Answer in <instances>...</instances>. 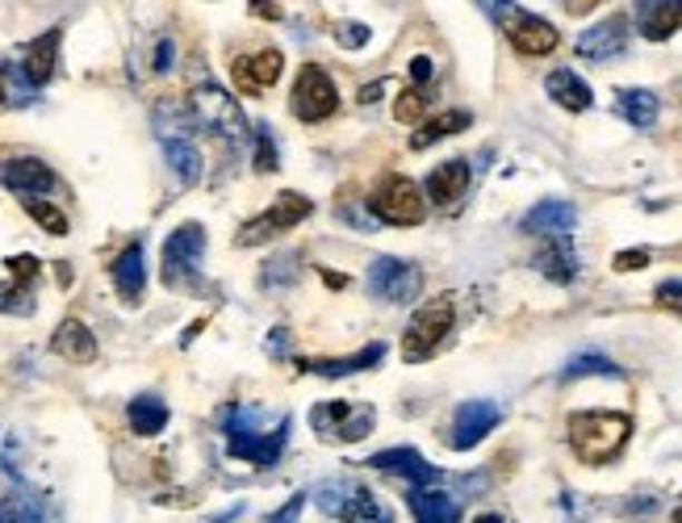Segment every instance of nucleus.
I'll return each instance as SVG.
<instances>
[{
	"instance_id": "obj_43",
	"label": "nucleus",
	"mask_w": 682,
	"mask_h": 523,
	"mask_svg": "<svg viewBox=\"0 0 682 523\" xmlns=\"http://www.w3.org/2000/svg\"><path fill=\"white\" fill-rule=\"evenodd\" d=\"M290 348H293L290 332H285V327H276V332L269 335V356H276V361H285V356H290Z\"/></svg>"
},
{
	"instance_id": "obj_28",
	"label": "nucleus",
	"mask_w": 682,
	"mask_h": 523,
	"mask_svg": "<svg viewBox=\"0 0 682 523\" xmlns=\"http://www.w3.org/2000/svg\"><path fill=\"white\" fill-rule=\"evenodd\" d=\"M548 97L562 105V109H569V114H582V109H591V85L582 80V76H574L569 68H557V71H548Z\"/></svg>"
},
{
	"instance_id": "obj_20",
	"label": "nucleus",
	"mask_w": 682,
	"mask_h": 523,
	"mask_svg": "<svg viewBox=\"0 0 682 523\" xmlns=\"http://www.w3.org/2000/svg\"><path fill=\"white\" fill-rule=\"evenodd\" d=\"M109 277H114V289L126 306H138L143 302V289H147V251L143 244L121 247V256L109 264Z\"/></svg>"
},
{
	"instance_id": "obj_8",
	"label": "nucleus",
	"mask_w": 682,
	"mask_h": 523,
	"mask_svg": "<svg viewBox=\"0 0 682 523\" xmlns=\"http://www.w3.org/2000/svg\"><path fill=\"white\" fill-rule=\"evenodd\" d=\"M310 214H314V206H310L302 193H281L273 206H269L264 214H260V218H252V223L240 230V239H235V244H240V247L269 244L273 235H290L298 223H306Z\"/></svg>"
},
{
	"instance_id": "obj_24",
	"label": "nucleus",
	"mask_w": 682,
	"mask_h": 523,
	"mask_svg": "<svg viewBox=\"0 0 682 523\" xmlns=\"http://www.w3.org/2000/svg\"><path fill=\"white\" fill-rule=\"evenodd\" d=\"M55 63H59V30H47L42 38H35L26 51H21V76L35 88H42L55 76Z\"/></svg>"
},
{
	"instance_id": "obj_27",
	"label": "nucleus",
	"mask_w": 682,
	"mask_h": 523,
	"mask_svg": "<svg viewBox=\"0 0 682 523\" xmlns=\"http://www.w3.org/2000/svg\"><path fill=\"white\" fill-rule=\"evenodd\" d=\"M536 268H540L548 280H557V285H569V280L578 277V256H574V247H569V235L545 239V247L536 251Z\"/></svg>"
},
{
	"instance_id": "obj_42",
	"label": "nucleus",
	"mask_w": 682,
	"mask_h": 523,
	"mask_svg": "<svg viewBox=\"0 0 682 523\" xmlns=\"http://www.w3.org/2000/svg\"><path fill=\"white\" fill-rule=\"evenodd\" d=\"M302 503H306V499H302V494H293L290 503L281 506V511H273V515H269L264 523H298V515H302Z\"/></svg>"
},
{
	"instance_id": "obj_38",
	"label": "nucleus",
	"mask_w": 682,
	"mask_h": 523,
	"mask_svg": "<svg viewBox=\"0 0 682 523\" xmlns=\"http://www.w3.org/2000/svg\"><path fill=\"white\" fill-rule=\"evenodd\" d=\"M293 264H298V256H276V260H269L264 264V285H269V289H276V285H285V280H298V268H293Z\"/></svg>"
},
{
	"instance_id": "obj_15",
	"label": "nucleus",
	"mask_w": 682,
	"mask_h": 523,
	"mask_svg": "<svg viewBox=\"0 0 682 523\" xmlns=\"http://www.w3.org/2000/svg\"><path fill=\"white\" fill-rule=\"evenodd\" d=\"M9 268V285L0 289V310L4 314H30L35 310V285H38V260L35 256H13L4 264Z\"/></svg>"
},
{
	"instance_id": "obj_4",
	"label": "nucleus",
	"mask_w": 682,
	"mask_h": 523,
	"mask_svg": "<svg viewBox=\"0 0 682 523\" xmlns=\"http://www.w3.org/2000/svg\"><path fill=\"white\" fill-rule=\"evenodd\" d=\"M319 506L340 523H393L390 506L377 503L373 490L360 486L357 477H331V482H323L319 486Z\"/></svg>"
},
{
	"instance_id": "obj_12",
	"label": "nucleus",
	"mask_w": 682,
	"mask_h": 523,
	"mask_svg": "<svg viewBox=\"0 0 682 523\" xmlns=\"http://www.w3.org/2000/svg\"><path fill=\"white\" fill-rule=\"evenodd\" d=\"M498 423H503L498 402H486V398L461 402V406H457V415H452V427H448V448H457V453L478 448L481 440L490 436Z\"/></svg>"
},
{
	"instance_id": "obj_3",
	"label": "nucleus",
	"mask_w": 682,
	"mask_h": 523,
	"mask_svg": "<svg viewBox=\"0 0 682 523\" xmlns=\"http://www.w3.org/2000/svg\"><path fill=\"white\" fill-rule=\"evenodd\" d=\"M452 318H457V302L448 294L423 302L419 310L410 314L407 332H402V361L419 365L427 356H436V348L452 335Z\"/></svg>"
},
{
	"instance_id": "obj_21",
	"label": "nucleus",
	"mask_w": 682,
	"mask_h": 523,
	"mask_svg": "<svg viewBox=\"0 0 682 523\" xmlns=\"http://www.w3.org/2000/svg\"><path fill=\"white\" fill-rule=\"evenodd\" d=\"M632 9L649 42H665L682 30V0H632Z\"/></svg>"
},
{
	"instance_id": "obj_44",
	"label": "nucleus",
	"mask_w": 682,
	"mask_h": 523,
	"mask_svg": "<svg viewBox=\"0 0 682 523\" xmlns=\"http://www.w3.org/2000/svg\"><path fill=\"white\" fill-rule=\"evenodd\" d=\"M481 9H486V13H490V18H495L498 26H503V21H507V18L515 13L512 0H481Z\"/></svg>"
},
{
	"instance_id": "obj_10",
	"label": "nucleus",
	"mask_w": 682,
	"mask_h": 523,
	"mask_svg": "<svg viewBox=\"0 0 682 523\" xmlns=\"http://www.w3.org/2000/svg\"><path fill=\"white\" fill-rule=\"evenodd\" d=\"M335 109H340V88H335V80L323 68L306 63V68L298 71V80H293V114L302 122H323Z\"/></svg>"
},
{
	"instance_id": "obj_19",
	"label": "nucleus",
	"mask_w": 682,
	"mask_h": 523,
	"mask_svg": "<svg viewBox=\"0 0 682 523\" xmlns=\"http://www.w3.org/2000/svg\"><path fill=\"white\" fill-rule=\"evenodd\" d=\"M629 51V21L624 18H607L591 26L586 34H578V55L582 59H595V63H607V59H620Z\"/></svg>"
},
{
	"instance_id": "obj_11",
	"label": "nucleus",
	"mask_w": 682,
	"mask_h": 523,
	"mask_svg": "<svg viewBox=\"0 0 682 523\" xmlns=\"http://www.w3.org/2000/svg\"><path fill=\"white\" fill-rule=\"evenodd\" d=\"M290 432H293V418L281 415L273 423V432H260V427H252V432H231V440H226V453L240 456V461H247V465H256V470H269V465H276V461H281V453H285Z\"/></svg>"
},
{
	"instance_id": "obj_31",
	"label": "nucleus",
	"mask_w": 682,
	"mask_h": 523,
	"mask_svg": "<svg viewBox=\"0 0 682 523\" xmlns=\"http://www.w3.org/2000/svg\"><path fill=\"white\" fill-rule=\"evenodd\" d=\"M159 142H164V156H168L176 180H181V185H197V180H202V151H197L185 135H168V139H159Z\"/></svg>"
},
{
	"instance_id": "obj_6",
	"label": "nucleus",
	"mask_w": 682,
	"mask_h": 523,
	"mask_svg": "<svg viewBox=\"0 0 682 523\" xmlns=\"http://www.w3.org/2000/svg\"><path fill=\"white\" fill-rule=\"evenodd\" d=\"M373 423H377V411L369 402L335 398V402H319L310 411V427L327 444H357V440H364L373 432Z\"/></svg>"
},
{
	"instance_id": "obj_50",
	"label": "nucleus",
	"mask_w": 682,
	"mask_h": 523,
	"mask_svg": "<svg viewBox=\"0 0 682 523\" xmlns=\"http://www.w3.org/2000/svg\"><path fill=\"white\" fill-rule=\"evenodd\" d=\"M9 101V97H4V68H0V105Z\"/></svg>"
},
{
	"instance_id": "obj_40",
	"label": "nucleus",
	"mask_w": 682,
	"mask_h": 523,
	"mask_svg": "<svg viewBox=\"0 0 682 523\" xmlns=\"http://www.w3.org/2000/svg\"><path fill=\"white\" fill-rule=\"evenodd\" d=\"M335 38H340V47H364V42H369V26H360V21H340V26H335Z\"/></svg>"
},
{
	"instance_id": "obj_51",
	"label": "nucleus",
	"mask_w": 682,
	"mask_h": 523,
	"mask_svg": "<svg viewBox=\"0 0 682 523\" xmlns=\"http://www.w3.org/2000/svg\"><path fill=\"white\" fill-rule=\"evenodd\" d=\"M478 523H503V515H481Z\"/></svg>"
},
{
	"instance_id": "obj_33",
	"label": "nucleus",
	"mask_w": 682,
	"mask_h": 523,
	"mask_svg": "<svg viewBox=\"0 0 682 523\" xmlns=\"http://www.w3.org/2000/svg\"><path fill=\"white\" fill-rule=\"evenodd\" d=\"M474 122L465 109H444V114H436L431 122L419 126V135H410V147L415 151H423V147H436L440 139H448V135H457V130H465V126Z\"/></svg>"
},
{
	"instance_id": "obj_34",
	"label": "nucleus",
	"mask_w": 682,
	"mask_h": 523,
	"mask_svg": "<svg viewBox=\"0 0 682 523\" xmlns=\"http://www.w3.org/2000/svg\"><path fill=\"white\" fill-rule=\"evenodd\" d=\"M562 377L565 382H578V377H612V382H620L624 368L615 365V361H607V356H598V352H582V356H574L562 368Z\"/></svg>"
},
{
	"instance_id": "obj_35",
	"label": "nucleus",
	"mask_w": 682,
	"mask_h": 523,
	"mask_svg": "<svg viewBox=\"0 0 682 523\" xmlns=\"http://www.w3.org/2000/svg\"><path fill=\"white\" fill-rule=\"evenodd\" d=\"M252 139H256V147H252V168H256V172H276V164H281V156H276L273 126L260 122L256 130H252Z\"/></svg>"
},
{
	"instance_id": "obj_49",
	"label": "nucleus",
	"mask_w": 682,
	"mask_h": 523,
	"mask_svg": "<svg viewBox=\"0 0 682 523\" xmlns=\"http://www.w3.org/2000/svg\"><path fill=\"white\" fill-rule=\"evenodd\" d=\"M323 277H327V285H331V289H343V285H348L340 273H323Z\"/></svg>"
},
{
	"instance_id": "obj_13",
	"label": "nucleus",
	"mask_w": 682,
	"mask_h": 523,
	"mask_svg": "<svg viewBox=\"0 0 682 523\" xmlns=\"http://www.w3.org/2000/svg\"><path fill=\"white\" fill-rule=\"evenodd\" d=\"M0 523H55V506L47 494L13 482L9 490H0Z\"/></svg>"
},
{
	"instance_id": "obj_25",
	"label": "nucleus",
	"mask_w": 682,
	"mask_h": 523,
	"mask_svg": "<svg viewBox=\"0 0 682 523\" xmlns=\"http://www.w3.org/2000/svg\"><path fill=\"white\" fill-rule=\"evenodd\" d=\"M51 348L59 352L64 361H71V365H88V361H97V339H92V332H88L80 318H64V323L55 327Z\"/></svg>"
},
{
	"instance_id": "obj_48",
	"label": "nucleus",
	"mask_w": 682,
	"mask_h": 523,
	"mask_svg": "<svg viewBox=\"0 0 682 523\" xmlns=\"http://www.w3.org/2000/svg\"><path fill=\"white\" fill-rule=\"evenodd\" d=\"M598 0H565V9H569V13H586V9H595Z\"/></svg>"
},
{
	"instance_id": "obj_30",
	"label": "nucleus",
	"mask_w": 682,
	"mask_h": 523,
	"mask_svg": "<svg viewBox=\"0 0 682 523\" xmlns=\"http://www.w3.org/2000/svg\"><path fill=\"white\" fill-rule=\"evenodd\" d=\"M615 109H620V118H624V122H632L636 130H645V126L657 122V109H662V101H657L649 88H620Z\"/></svg>"
},
{
	"instance_id": "obj_41",
	"label": "nucleus",
	"mask_w": 682,
	"mask_h": 523,
	"mask_svg": "<svg viewBox=\"0 0 682 523\" xmlns=\"http://www.w3.org/2000/svg\"><path fill=\"white\" fill-rule=\"evenodd\" d=\"M645 264H649L645 247H632V251H620V256H615V273H636V268H645Z\"/></svg>"
},
{
	"instance_id": "obj_14",
	"label": "nucleus",
	"mask_w": 682,
	"mask_h": 523,
	"mask_svg": "<svg viewBox=\"0 0 682 523\" xmlns=\"http://www.w3.org/2000/svg\"><path fill=\"white\" fill-rule=\"evenodd\" d=\"M369 470H381L390 477H407L410 486H436L440 482V470L423 461V453L415 448H386V453H373L369 456Z\"/></svg>"
},
{
	"instance_id": "obj_29",
	"label": "nucleus",
	"mask_w": 682,
	"mask_h": 523,
	"mask_svg": "<svg viewBox=\"0 0 682 523\" xmlns=\"http://www.w3.org/2000/svg\"><path fill=\"white\" fill-rule=\"evenodd\" d=\"M126 418H130V432L135 436H159L168 427V402L159 398V394H138L126 406Z\"/></svg>"
},
{
	"instance_id": "obj_2",
	"label": "nucleus",
	"mask_w": 682,
	"mask_h": 523,
	"mask_svg": "<svg viewBox=\"0 0 682 523\" xmlns=\"http://www.w3.org/2000/svg\"><path fill=\"white\" fill-rule=\"evenodd\" d=\"M188 114H193V126H202V130H210L218 142H226V151H240L243 142H247V135H252V126H247L240 105L214 85L193 88Z\"/></svg>"
},
{
	"instance_id": "obj_52",
	"label": "nucleus",
	"mask_w": 682,
	"mask_h": 523,
	"mask_svg": "<svg viewBox=\"0 0 682 523\" xmlns=\"http://www.w3.org/2000/svg\"><path fill=\"white\" fill-rule=\"evenodd\" d=\"M674 523H682V506H679V511H674Z\"/></svg>"
},
{
	"instance_id": "obj_39",
	"label": "nucleus",
	"mask_w": 682,
	"mask_h": 523,
	"mask_svg": "<svg viewBox=\"0 0 682 523\" xmlns=\"http://www.w3.org/2000/svg\"><path fill=\"white\" fill-rule=\"evenodd\" d=\"M657 306L682 318V280H662L657 285Z\"/></svg>"
},
{
	"instance_id": "obj_23",
	"label": "nucleus",
	"mask_w": 682,
	"mask_h": 523,
	"mask_svg": "<svg viewBox=\"0 0 682 523\" xmlns=\"http://www.w3.org/2000/svg\"><path fill=\"white\" fill-rule=\"evenodd\" d=\"M469 189V164L465 159H444L440 168H431L427 172V197L436 201V206H457Z\"/></svg>"
},
{
	"instance_id": "obj_7",
	"label": "nucleus",
	"mask_w": 682,
	"mask_h": 523,
	"mask_svg": "<svg viewBox=\"0 0 682 523\" xmlns=\"http://www.w3.org/2000/svg\"><path fill=\"white\" fill-rule=\"evenodd\" d=\"M369 209H373L377 223H390V227H419L427 214L419 185L398 172L377 180L373 197H369Z\"/></svg>"
},
{
	"instance_id": "obj_45",
	"label": "nucleus",
	"mask_w": 682,
	"mask_h": 523,
	"mask_svg": "<svg viewBox=\"0 0 682 523\" xmlns=\"http://www.w3.org/2000/svg\"><path fill=\"white\" fill-rule=\"evenodd\" d=\"M410 80H415V85H427V80H431V59H427V55L410 59Z\"/></svg>"
},
{
	"instance_id": "obj_46",
	"label": "nucleus",
	"mask_w": 682,
	"mask_h": 523,
	"mask_svg": "<svg viewBox=\"0 0 682 523\" xmlns=\"http://www.w3.org/2000/svg\"><path fill=\"white\" fill-rule=\"evenodd\" d=\"M152 63H155V71H172V38H159Z\"/></svg>"
},
{
	"instance_id": "obj_53",
	"label": "nucleus",
	"mask_w": 682,
	"mask_h": 523,
	"mask_svg": "<svg viewBox=\"0 0 682 523\" xmlns=\"http://www.w3.org/2000/svg\"><path fill=\"white\" fill-rule=\"evenodd\" d=\"M679 97H682V85H679Z\"/></svg>"
},
{
	"instance_id": "obj_32",
	"label": "nucleus",
	"mask_w": 682,
	"mask_h": 523,
	"mask_svg": "<svg viewBox=\"0 0 682 523\" xmlns=\"http://www.w3.org/2000/svg\"><path fill=\"white\" fill-rule=\"evenodd\" d=\"M381 356H386V348H381V344H369L364 352L343 356V361H302V368L319 373V377H352V373H364V368L381 365Z\"/></svg>"
},
{
	"instance_id": "obj_22",
	"label": "nucleus",
	"mask_w": 682,
	"mask_h": 523,
	"mask_svg": "<svg viewBox=\"0 0 682 523\" xmlns=\"http://www.w3.org/2000/svg\"><path fill=\"white\" fill-rule=\"evenodd\" d=\"M578 223V209L569 201H540L536 209L524 214V235H536V239H557V235H569Z\"/></svg>"
},
{
	"instance_id": "obj_9",
	"label": "nucleus",
	"mask_w": 682,
	"mask_h": 523,
	"mask_svg": "<svg viewBox=\"0 0 682 523\" xmlns=\"http://www.w3.org/2000/svg\"><path fill=\"white\" fill-rule=\"evenodd\" d=\"M364 285H369V294H373L377 302L402 306V302H415V297H419L423 273H419L410 260H398V256H377V260L369 264Z\"/></svg>"
},
{
	"instance_id": "obj_16",
	"label": "nucleus",
	"mask_w": 682,
	"mask_h": 523,
	"mask_svg": "<svg viewBox=\"0 0 682 523\" xmlns=\"http://www.w3.org/2000/svg\"><path fill=\"white\" fill-rule=\"evenodd\" d=\"M503 30H507V38H512V47L519 55H548V51H557V30H553L545 18H536V13H524V9H515L512 18L503 21Z\"/></svg>"
},
{
	"instance_id": "obj_36",
	"label": "nucleus",
	"mask_w": 682,
	"mask_h": 523,
	"mask_svg": "<svg viewBox=\"0 0 682 523\" xmlns=\"http://www.w3.org/2000/svg\"><path fill=\"white\" fill-rule=\"evenodd\" d=\"M26 209H30V218H35L42 230H51V235H68V218H64L51 201H38V197H30V201H26Z\"/></svg>"
},
{
	"instance_id": "obj_5",
	"label": "nucleus",
	"mask_w": 682,
	"mask_h": 523,
	"mask_svg": "<svg viewBox=\"0 0 682 523\" xmlns=\"http://www.w3.org/2000/svg\"><path fill=\"white\" fill-rule=\"evenodd\" d=\"M202 256H205V227L202 223H185L168 235L164 244V260H159V277L168 289H197L202 285Z\"/></svg>"
},
{
	"instance_id": "obj_37",
	"label": "nucleus",
	"mask_w": 682,
	"mask_h": 523,
	"mask_svg": "<svg viewBox=\"0 0 682 523\" xmlns=\"http://www.w3.org/2000/svg\"><path fill=\"white\" fill-rule=\"evenodd\" d=\"M427 109V92L423 88H407L402 97H398V105H393V118L398 122H419Z\"/></svg>"
},
{
	"instance_id": "obj_47",
	"label": "nucleus",
	"mask_w": 682,
	"mask_h": 523,
	"mask_svg": "<svg viewBox=\"0 0 682 523\" xmlns=\"http://www.w3.org/2000/svg\"><path fill=\"white\" fill-rule=\"evenodd\" d=\"M252 13H260V18H269V21L281 18V9H276V4H269V0H252Z\"/></svg>"
},
{
	"instance_id": "obj_18",
	"label": "nucleus",
	"mask_w": 682,
	"mask_h": 523,
	"mask_svg": "<svg viewBox=\"0 0 682 523\" xmlns=\"http://www.w3.org/2000/svg\"><path fill=\"white\" fill-rule=\"evenodd\" d=\"M0 185L21 197H42L55 189V172L42 159H0Z\"/></svg>"
},
{
	"instance_id": "obj_1",
	"label": "nucleus",
	"mask_w": 682,
	"mask_h": 523,
	"mask_svg": "<svg viewBox=\"0 0 682 523\" xmlns=\"http://www.w3.org/2000/svg\"><path fill=\"white\" fill-rule=\"evenodd\" d=\"M569 444L578 461L586 465H612L615 456L624 453L629 444V432H632V418L620 415V411H578L569 415Z\"/></svg>"
},
{
	"instance_id": "obj_26",
	"label": "nucleus",
	"mask_w": 682,
	"mask_h": 523,
	"mask_svg": "<svg viewBox=\"0 0 682 523\" xmlns=\"http://www.w3.org/2000/svg\"><path fill=\"white\" fill-rule=\"evenodd\" d=\"M407 503H410V515H415L419 523H461V503L448 499L444 490L415 486Z\"/></svg>"
},
{
	"instance_id": "obj_17",
	"label": "nucleus",
	"mask_w": 682,
	"mask_h": 523,
	"mask_svg": "<svg viewBox=\"0 0 682 523\" xmlns=\"http://www.w3.org/2000/svg\"><path fill=\"white\" fill-rule=\"evenodd\" d=\"M281 71H285V59L281 51H256V55H240L235 63H231V76H235V85L243 92H269V88L281 80Z\"/></svg>"
}]
</instances>
